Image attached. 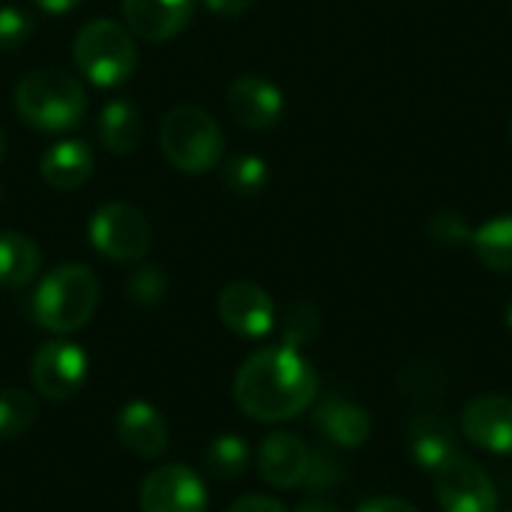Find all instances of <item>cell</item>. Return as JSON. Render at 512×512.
<instances>
[{
    "instance_id": "obj_1",
    "label": "cell",
    "mask_w": 512,
    "mask_h": 512,
    "mask_svg": "<svg viewBox=\"0 0 512 512\" xmlns=\"http://www.w3.org/2000/svg\"><path fill=\"white\" fill-rule=\"evenodd\" d=\"M318 375L312 363L291 345L255 351L234 378L237 408L258 423H285L312 408Z\"/></svg>"
},
{
    "instance_id": "obj_2",
    "label": "cell",
    "mask_w": 512,
    "mask_h": 512,
    "mask_svg": "<svg viewBox=\"0 0 512 512\" xmlns=\"http://www.w3.org/2000/svg\"><path fill=\"white\" fill-rule=\"evenodd\" d=\"M18 117L39 132H66L87 114V93L81 81L57 66L27 72L15 84Z\"/></svg>"
},
{
    "instance_id": "obj_3",
    "label": "cell",
    "mask_w": 512,
    "mask_h": 512,
    "mask_svg": "<svg viewBox=\"0 0 512 512\" xmlns=\"http://www.w3.org/2000/svg\"><path fill=\"white\" fill-rule=\"evenodd\" d=\"M99 306V279L84 264L54 267L36 288L30 312L33 321L51 333L81 330Z\"/></svg>"
},
{
    "instance_id": "obj_4",
    "label": "cell",
    "mask_w": 512,
    "mask_h": 512,
    "mask_svg": "<svg viewBox=\"0 0 512 512\" xmlns=\"http://www.w3.org/2000/svg\"><path fill=\"white\" fill-rule=\"evenodd\" d=\"M72 57L78 72L96 87H120L132 78L138 66V48L132 30L111 18L87 21L75 33Z\"/></svg>"
},
{
    "instance_id": "obj_5",
    "label": "cell",
    "mask_w": 512,
    "mask_h": 512,
    "mask_svg": "<svg viewBox=\"0 0 512 512\" xmlns=\"http://www.w3.org/2000/svg\"><path fill=\"white\" fill-rule=\"evenodd\" d=\"M162 156L183 174H207L219 165L225 135L219 123L195 105H177L162 117L159 126Z\"/></svg>"
},
{
    "instance_id": "obj_6",
    "label": "cell",
    "mask_w": 512,
    "mask_h": 512,
    "mask_svg": "<svg viewBox=\"0 0 512 512\" xmlns=\"http://www.w3.org/2000/svg\"><path fill=\"white\" fill-rule=\"evenodd\" d=\"M90 243L108 261L132 264L147 255L153 231L144 210L126 201H111L90 216Z\"/></svg>"
},
{
    "instance_id": "obj_7",
    "label": "cell",
    "mask_w": 512,
    "mask_h": 512,
    "mask_svg": "<svg viewBox=\"0 0 512 512\" xmlns=\"http://www.w3.org/2000/svg\"><path fill=\"white\" fill-rule=\"evenodd\" d=\"M435 495L444 512H498V495L489 474L462 453L435 471Z\"/></svg>"
},
{
    "instance_id": "obj_8",
    "label": "cell",
    "mask_w": 512,
    "mask_h": 512,
    "mask_svg": "<svg viewBox=\"0 0 512 512\" xmlns=\"http://www.w3.org/2000/svg\"><path fill=\"white\" fill-rule=\"evenodd\" d=\"M141 512H207V489L186 465L153 468L138 495Z\"/></svg>"
},
{
    "instance_id": "obj_9",
    "label": "cell",
    "mask_w": 512,
    "mask_h": 512,
    "mask_svg": "<svg viewBox=\"0 0 512 512\" xmlns=\"http://www.w3.org/2000/svg\"><path fill=\"white\" fill-rule=\"evenodd\" d=\"M30 378H33V387L39 390V396H45L51 402L72 399L87 378V357L72 342H63V339L45 342L33 357Z\"/></svg>"
},
{
    "instance_id": "obj_10",
    "label": "cell",
    "mask_w": 512,
    "mask_h": 512,
    "mask_svg": "<svg viewBox=\"0 0 512 512\" xmlns=\"http://www.w3.org/2000/svg\"><path fill=\"white\" fill-rule=\"evenodd\" d=\"M216 312L231 333L246 336V339H261L276 324V306L270 294L261 285L243 282V279L222 288L216 300Z\"/></svg>"
},
{
    "instance_id": "obj_11",
    "label": "cell",
    "mask_w": 512,
    "mask_h": 512,
    "mask_svg": "<svg viewBox=\"0 0 512 512\" xmlns=\"http://www.w3.org/2000/svg\"><path fill=\"white\" fill-rule=\"evenodd\" d=\"M225 105H228L231 117L243 129H252V132L273 129L282 120V111H285L282 90L273 81L261 78V75H240V78H234L231 87H228Z\"/></svg>"
},
{
    "instance_id": "obj_12",
    "label": "cell",
    "mask_w": 512,
    "mask_h": 512,
    "mask_svg": "<svg viewBox=\"0 0 512 512\" xmlns=\"http://www.w3.org/2000/svg\"><path fill=\"white\" fill-rule=\"evenodd\" d=\"M462 429L480 450L507 456L512 453V399L477 396L462 411Z\"/></svg>"
},
{
    "instance_id": "obj_13",
    "label": "cell",
    "mask_w": 512,
    "mask_h": 512,
    "mask_svg": "<svg viewBox=\"0 0 512 512\" xmlns=\"http://www.w3.org/2000/svg\"><path fill=\"white\" fill-rule=\"evenodd\" d=\"M312 450L291 432H273L258 450V474L273 489H294L306 480Z\"/></svg>"
},
{
    "instance_id": "obj_14",
    "label": "cell",
    "mask_w": 512,
    "mask_h": 512,
    "mask_svg": "<svg viewBox=\"0 0 512 512\" xmlns=\"http://www.w3.org/2000/svg\"><path fill=\"white\" fill-rule=\"evenodd\" d=\"M192 9L195 0H123V21L141 39L165 42L189 24Z\"/></svg>"
},
{
    "instance_id": "obj_15",
    "label": "cell",
    "mask_w": 512,
    "mask_h": 512,
    "mask_svg": "<svg viewBox=\"0 0 512 512\" xmlns=\"http://www.w3.org/2000/svg\"><path fill=\"white\" fill-rule=\"evenodd\" d=\"M117 441L138 459H159L168 450L165 417L147 402H129L117 414Z\"/></svg>"
},
{
    "instance_id": "obj_16",
    "label": "cell",
    "mask_w": 512,
    "mask_h": 512,
    "mask_svg": "<svg viewBox=\"0 0 512 512\" xmlns=\"http://www.w3.org/2000/svg\"><path fill=\"white\" fill-rule=\"evenodd\" d=\"M315 429L330 444L345 447V450H357L372 438V417L360 405H354L342 396H327L315 408Z\"/></svg>"
},
{
    "instance_id": "obj_17",
    "label": "cell",
    "mask_w": 512,
    "mask_h": 512,
    "mask_svg": "<svg viewBox=\"0 0 512 512\" xmlns=\"http://www.w3.org/2000/svg\"><path fill=\"white\" fill-rule=\"evenodd\" d=\"M42 180L60 192L78 189L93 174V150L81 138H63L42 153Z\"/></svg>"
},
{
    "instance_id": "obj_18",
    "label": "cell",
    "mask_w": 512,
    "mask_h": 512,
    "mask_svg": "<svg viewBox=\"0 0 512 512\" xmlns=\"http://www.w3.org/2000/svg\"><path fill=\"white\" fill-rule=\"evenodd\" d=\"M408 450H411V459L420 468L435 474L444 462H450L459 453V441H456L453 426L444 417L423 414L408 429Z\"/></svg>"
},
{
    "instance_id": "obj_19",
    "label": "cell",
    "mask_w": 512,
    "mask_h": 512,
    "mask_svg": "<svg viewBox=\"0 0 512 512\" xmlns=\"http://www.w3.org/2000/svg\"><path fill=\"white\" fill-rule=\"evenodd\" d=\"M99 141L114 156H129L144 141V120L135 105L114 99L99 114Z\"/></svg>"
},
{
    "instance_id": "obj_20",
    "label": "cell",
    "mask_w": 512,
    "mask_h": 512,
    "mask_svg": "<svg viewBox=\"0 0 512 512\" xmlns=\"http://www.w3.org/2000/svg\"><path fill=\"white\" fill-rule=\"evenodd\" d=\"M39 246L18 231H0V288L15 291L33 282L39 273Z\"/></svg>"
},
{
    "instance_id": "obj_21",
    "label": "cell",
    "mask_w": 512,
    "mask_h": 512,
    "mask_svg": "<svg viewBox=\"0 0 512 512\" xmlns=\"http://www.w3.org/2000/svg\"><path fill=\"white\" fill-rule=\"evenodd\" d=\"M471 246L489 270L512 273V216H498V219L483 222L474 231Z\"/></svg>"
},
{
    "instance_id": "obj_22",
    "label": "cell",
    "mask_w": 512,
    "mask_h": 512,
    "mask_svg": "<svg viewBox=\"0 0 512 512\" xmlns=\"http://www.w3.org/2000/svg\"><path fill=\"white\" fill-rule=\"evenodd\" d=\"M204 465L216 480H234L249 465V447L237 435H222V438L210 441V447L204 453Z\"/></svg>"
},
{
    "instance_id": "obj_23",
    "label": "cell",
    "mask_w": 512,
    "mask_h": 512,
    "mask_svg": "<svg viewBox=\"0 0 512 512\" xmlns=\"http://www.w3.org/2000/svg\"><path fill=\"white\" fill-rule=\"evenodd\" d=\"M39 417L36 399L24 390H0V441L24 435Z\"/></svg>"
},
{
    "instance_id": "obj_24",
    "label": "cell",
    "mask_w": 512,
    "mask_h": 512,
    "mask_svg": "<svg viewBox=\"0 0 512 512\" xmlns=\"http://www.w3.org/2000/svg\"><path fill=\"white\" fill-rule=\"evenodd\" d=\"M267 180H270V174H267V162L261 156L240 153L225 162V186L237 195H258V192H264Z\"/></svg>"
},
{
    "instance_id": "obj_25",
    "label": "cell",
    "mask_w": 512,
    "mask_h": 512,
    "mask_svg": "<svg viewBox=\"0 0 512 512\" xmlns=\"http://www.w3.org/2000/svg\"><path fill=\"white\" fill-rule=\"evenodd\" d=\"M318 327H321V315H318V306L315 303H309V300L291 303L288 312H285V321H282L285 345L303 348L306 342H312L318 336Z\"/></svg>"
},
{
    "instance_id": "obj_26",
    "label": "cell",
    "mask_w": 512,
    "mask_h": 512,
    "mask_svg": "<svg viewBox=\"0 0 512 512\" xmlns=\"http://www.w3.org/2000/svg\"><path fill=\"white\" fill-rule=\"evenodd\" d=\"M33 33V18L30 12L18 6H0V51H15L21 48Z\"/></svg>"
},
{
    "instance_id": "obj_27",
    "label": "cell",
    "mask_w": 512,
    "mask_h": 512,
    "mask_svg": "<svg viewBox=\"0 0 512 512\" xmlns=\"http://www.w3.org/2000/svg\"><path fill=\"white\" fill-rule=\"evenodd\" d=\"M429 234H432V240L441 243V246H462V243H471V237H474L471 225H468V222L462 219V213H456V210H441V213H435L432 222H429Z\"/></svg>"
},
{
    "instance_id": "obj_28",
    "label": "cell",
    "mask_w": 512,
    "mask_h": 512,
    "mask_svg": "<svg viewBox=\"0 0 512 512\" xmlns=\"http://www.w3.org/2000/svg\"><path fill=\"white\" fill-rule=\"evenodd\" d=\"M165 276L156 270V267H138L132 276H129V300L138 303V306H156L162 297H165Z\"/></svg>"
},
{
    "instance_id": "obj_29",
    "label": "cell",
    "mask_w": 512,
    "mask_h": 512,
    "mask_svg": "<svg viewBox=\"0 0 512 512\" xmlns=\"http://www.w3.org/2000/svg\"><path fill=\"white\" fill-rule=\"evenodd\" d=\"M342 480V465L336 462V456L330 453V450H315L312 456H309V471H306V486L312 489V492H327V489H333L336 483Z\"/></svg>"
},
{
    "instance_id": "obj_30",
    "label": "cell",
    "mask_w": 512,
    "mask_h": 512,
    "mask_svg": "<svg viewBox=\"0 0 512 512\" xmlns=\"http://www.w3.org/2000/svg\"><path fill=\"white\" fill-rule=\"evenodd\" d=\"M228 512H288L276 498H267V495H246L240 501H234Z\"/></svg>"
},
{
    "instance_id": "obj_31",
    "label": "cell",
    "mask_w": 512,
    "mask_h": 512,
    "mask_svg": "<svg viewBox=\"0 0 512 512\" xmlns=\"http://www.w3.org/2000/svg\"><path fill=\"white\" fill-rule=\"evenodd\" d=\"M357 512H420V510H417L414 504L402 501V498H390V495H384V498H372V501L360 504Z\"/></svg>"
},
{
    "instance_id": "obj_32",
    "label": "cell",
    "mask_w": 512,
    "mask_h": 512,
    "mask_svg": "<svg viewBox=\"0 0 512 512\" xmlns=\"http://www.w3.org/2000/svg\"><path fill=\"white\" fill-rule=\"evenodd\" d=\"M255 0H204V6L216 15H243L246 9H252Z\"/></svg>"
},
{
    "instance_id": "obj_33",
    "label": "cell",
    "mask_w": 512,
    "mask_h": 512,
    "mask_svg": "<svg viewBox=\"0 0 512 512\" xmlns=\"http://www.w3.org/2000/svg\"><path fill=\"white\" fill-rule=\"evenodd\" d=\"M81 0H36V6L39 9H45V12H54V15H60V12H69V9H75Z\"/></svg>"
},
{
    "instance_id": "obj_34",
    "label": "cell",
    "mask_w": 512,
    "mask_h": 512,
    "mask_svg": "<svg viewBox=\"0 0 512 512\" xmlns=\"http://www.w3.org/2000/svg\"><path fill=\"white\" fill-rule=\"evenodd\" d=\"M297 512H342L336 504H330V501H309V504H303V507H297Z\"/></svg>"
},
{
    "instance_id": "obj_35",
    "label": "cell",
    "mask_w": 512,
    "mask_h": 512,
    "mask_svg": "<svg viewBox=\"0 0 512 512\" xmlns=\"http://www.w3.org/2000/svg\"><path fill=\"white\" fill-rule=\"evenodd\" d=\"M3 150H6V138H3V129H0V159H3Z\"/></svg>"
},
{
    "instance_id": "obj_36",
    "label": "cell",
    "mask_w": 512,
    "mask_h": 512,
    "mask_svg": "<svg viewBox=\"0 0 512 512\" xmlns=\"http://www.w3.org/2000/svg\"><path fill=\"white\" fill-rule=\"evenodd\" d=\"M507 324H510V330H512V300H510V306H507Z\"/></svg>"
},
{
    "instance_id": "obj_37",
    "label": "cell",
    "mask_w": 512,
    "mask_h": 512,
    "mask_svg": "<svg viewBox=\"0 0 512 512\" xmlns=\"http://www.w3.org/2000/svg\"><path fill=\"white\" fill-rule=\"evenodd\" d=\"M510 138H512V123H510Z\"/></svg>"
},
{
    "instance_id": "obj_38",
    "label": "cell",
    "mask_w": 512,
    "mask_h": 512,
    "mask_svg": "<svg viewBox=\"0 0 512 512\" xmlns=\"http://www.w3.org/2000/svg\"><path fill=\"white\" fill-rule=\"evenodd\" d=\"M510 512H512V510H510Z\"/></svg>"
}]
</instances>
